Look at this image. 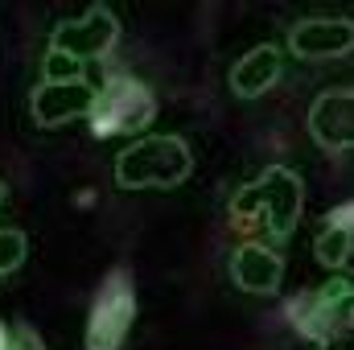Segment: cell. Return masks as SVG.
Returning a JSON list of instances; mask_svg holds the SVG:
<instances>
[{"mask_svg":"<svg viewBox=\"0 0 354 350\" xmlns=\"http://www.w3.org/2000/svg\"><path fill=\"white\" fill-rule=\"evenodd\" d=\"M313 256H317V264H326V268H342V264L354 256V235L346 227H334V223H330V227L317 235Z\"/></svg>","mask_w":354,"mask_h":350,"instance_id":"7c38bea8","label":"cell"},{"mask_svg":"<svg viewBox=\"0 0 354 350\" xmlns=\"http://www.w3.org/2000/svg\"><path fill=\"white\" fill-rule=\"evenodd\" d=\"M25 252H29L25 231H17V227H0V276L17 272V268L25 264Z\"/></svg>","mask_w":354,"mask_h":350,"instance_id":"4fadbf2b","label":"cell"},{"mask_svg":"<svg viewBox=\"0 0 354 350\" xmlns=\"http://www.w3.org/2000/svg\"><path fill=\"white\" fill-rule=\"evenodd\" d=\"M288 50L297 58H309V62L342 58L354 50V21H346V17H305L292 25Z\"/></svg>","mask_w":354,"mask_h":350,"instance_id":"9c48e42d","label":"cell"},{"mask_svg":"<svg viewBox=\"0 0 354 350\" xmlns=\"http://www.w3.org/2000/svg\"><path fill=\"white\" fill-rule=\"evenodd\" d=\"M280 276H284V260L264 243H243L231 252V280L252 297H272L280 288Z\"/></svg>","mask_w":354,"mask_h":350,"instance_id":"30bf717a","label":"cell"},{"mask_svg":"<svg viewBox=\"0 0 354 350\" xmlns=\"http://www.w3.org/2000/svg\"><path fill=\"white\" fill-rule=\"evenodd\" d=\"M194 169V153L181 136H140L115 157V185L124 190H174Z\"/></svg>","mask_w":354,"mask_h":350,"instance_id":"7a4b0ae2","label":"cell"},{"mask_svg":"<svg viewBox=\"0 0 354 350\" xmlns=\"http://www.w3.org/2000/svg\"><path fill=\"white\" fill-rule=\"evenodd\" d=\"M136 317V293H132V276L120 268L99 284V297L91 305L87 317V350H120Z\"/></svg>","mask_w":354,"mask_h":350,"instance_id":"277c9868","label":"cell"},{"mask_svg":"<svg viewBox=\"0 0 354 350\" xmlns=\"http://www.w3.org/2000/svg\"><path fill=\"white\" fill-rule=\"evenodd\" d=\"M115 37H120L115 12L103 8V4H95L87 17H79V21H58V25H54L50 50H58V54H66V58H75V62H87V58H103V54L115 46Z\"/></svg>","mask_w":354,"mask_h":350,"instance_id":"5b68a950","label":"cell"},{"mask_svg":"<svg viewBox=\"0 0 354 350\" xmlns=\"http://www.w3.org/2000/svg\"><path fill=\"white\" fill-rule=\"evenodd\" d=\"M301 206H305V181L284 165H272L235 194L231 214L239 223H264L272 239H288L301 219Z\"/></svg>","mask_w":354,"mask_h":350,"instance_id":"6da1fadb","label":"cell"},{"mask_svg":"<svg viewBox=\"0 0 354 350\" xmlns=\"http://www.w3.org/2000/svg\"><path fill=\"white\" fill-rule=\"evenodd\" d=\"M41 75H46V83H75V79H83V62H75V58H66L58 50H46Z\"/></svg>","mask_w":354,"mask_h":350,"instance_id":"5bb4252c","label":"cell"},{"mask_svg":"<svg viewBox=\"0 0 354 350\" xmlns=\"http://www.w3.org/2000/svg\"><path fill=\"white\" fill-rule=\"evenodd\" d=\"M0 206H4V181H0Z\"/></svg>","mask_w":354,"mask_h":350,"instance_id":"d6986e66","label":"cell"},{"mask_svg":"<svg viewBox=\"0 0 354 350\" xmlns=\"http://www.w3.org/2000/svg\"><path fill=\"white\" fill-rule=\"evenodd\" d=\"M292 322H297V330L305 334V338H326L334 326H346L354 322V280H342V276H334L317 297H301V301H292Z\"/></svg>","mask_w":354,"mask_h":350,"instance_id":"8992f818","label":"cell"},{"mask_svg":"<svg viewBox=\"0 0 354 350\" xmlns=\"http://www.w3.org/2000/svg\"><path fill=\"white\" fill-rule=\"evenodd\" d=\"M157 116V99L153 91L145 87L140 79L132 75H111L103 91L95 95V107H91V128L95 136H132V132H145Z\"/></svg>","mask_w":354,"mask_h":350,"instance_id":"3957f363","label":"cell"},{"mask_svg":"<svg viewBox=\"0 0 354 350\" xmlns=\"http://www.w3.org/2000/svg\"><path fill=\"white\" fill-rule=\"evenodd\" d=\"M330 223H334V227H346V231L354 235V206H342V210H334V214H330Z\"/></svg>","mask_w":354,"mask_h":350,"instance_id":"e0dca14e","label":"cell"},{"mask_svg":"<svg viewBox=\"0 0 354 350\" xmlns=\"http://www.w3.org/2000/svg\"><path fill=\"white\" fill-rule=\"evenodd\" d=\"M317 350H354V322L334 326V330L322 338V347H317Z\"/></svg>","mask_w":354,"mask_h":350,"instance_id":"9a60e30c","label":"cell"},{"mask_svg":"<svg viewBox=\"0 0 354 350\" xmlns=\"http://www.w3.org/2000/svg\"><path fill=\"white\" fill-rule=\"evenodd\" d=\"M95 95L99 91L91 87L87 79H75V83H46L41 79L29 95V116H33L37 128H62L79 116H91Z\"/></svg>","mask_w":354,"mask_h":350,"instance_id":"ba28073f","label":"cell"},{"mask_svg":"<svg viewBox=\"0 0 354 350\" xmlns=\"http://www.w3.org/2000/svg\"><path fill=\"white\" fill-rule=\"evenodd\" d=\"M8 350H46V347L37 342V334H33V330H17V338L8 342Z\"/></svg>","mask_w":354,"mask_h":350,"instance_id":"2e32d148","label":"cell"},{"mask_svg":"<svg viewBox=\"0 0 354 350\" xmlns=\"http://www.w3.org/2000/svg\"><path fill=\"white\" fill-rule=\"evenodd\" d=\"M280 66H284V58H280L276 46H256V50H248V54L231 66V91H235L239 99H256V95H264L268 87H276Z\"/></svg>","mask_w":354,"mask_h":350,"instance_id":"8fae6325","label":"cell"},{"mask_svg":"<svg viewBox=\"0 0 354 350\" xmlns=\"http://www.w3.org/2000/svg\"><path fill=\"white\" fill-rule=\"evenodd\" d=\"M309 136L326 153H354V87H330L313 99Z\"/></svg>","mask_w":354,"mask_h":350,"instance_id":"52a82bcc","label":"cell"},{"mask_svg":"<svg viewBox=\"0 0 354 350\" xmlns=\"http://www.w3.org/2000/svg\"><path fill=\"white\" fill-rule=\"evenodd\" d=\"M8 342H12V338H8V334H4V330H0V350H8Z\"/></svg>","mask_w":354,"mask_h":350,"instance_id":"ac0fdd59","label":"cell"}]
</instances>
